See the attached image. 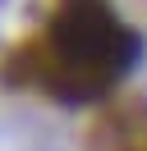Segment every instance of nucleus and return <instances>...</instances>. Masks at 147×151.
<instances>
[{
	"label": "nucleus",
	"instance_id": "1",
	"mask_svg": "<svg viewBox=\"0 0 147 151\" xmlns=\"http://www.w3.org/2000/svg\"><path fill=\"white\" fill-rule=\"evenodd\" d=\"M138 55V41L106 5L97 0H69L51 19L46 37L32 50V83L64 101L101 96L129 60Z\"/></svg>",
	"mask_w": 147,
	"mask_h": 151
},
{
	"label": "nucleus",
	"instance_id": "2",
	"mask_svg": "<svg viewBox=\"0 0 147 151\" xmlns=\"http://www.w3.org/2000/svg\"><path fill=\"white\" fill-rule=\"evenodd\" d=\"M92 151H147V105H115L92 128Z\"/></svg>",
	"mask_w": 147,
	"mask_h": 151
}]
</instances>
